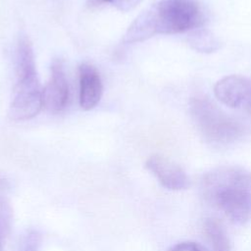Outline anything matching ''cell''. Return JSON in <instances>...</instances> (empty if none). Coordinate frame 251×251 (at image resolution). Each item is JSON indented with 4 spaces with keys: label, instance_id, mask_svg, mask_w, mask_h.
<instances>
[{
    "label": "cell",
    "instance_id": "obj_9",
    "mask_svg": "<svg viewBox=\"0 0 251 251\" xmlns=\"http://www.w3.org/2000/svg\"><path fill=\"white\" fill-rule=\"evenodd\" d=\"M204 233L215 251H230V243L225 227L217 219H207L203 226Z\"/></svg>",
    "mask_w": 251,
    "mask_h": 251
},
{
    "label": "cell",
    "instance_id": "obj_3",
    "mask_svg": "<svg viewBox=\"0 0 251 251\" xmlns=\"http://www.w3.org/2000/svg\"><path fill=\"white\" fill-rule=\"evenodd\" d=\"M15 58L17 80L8 109V117L12 121H26L40 112L43 102L33 48L25 34L19 36Z\"/></svg>",
    "mask_w": 251,
    "mask_h": 251
},
{
    "label": "cell",
    "instance_id": "obj_11",
    "mask_svg": "<svg viewBox=\"0 0 251 251\" xmlns=\"http://www.w3.org/2000/svg\"><path fill=\"white\" fill-rule=\"evenodd\" d=\"M13 225V208L10 202L0 197V239L6 237L12 228Z\"/></svg>",
    "mask_w": 251,
    "mask_h": 251
},
{
    "label": "cell",
    "instance_id": "obj_14",
    "mask_svg": "<svg viewBox=\"0 0 251 251\" xmlns=\"http://www.w3.org/2000/svg\"><path fill=\"white\" fill-rule=\"evenodd\" d=\"M168 251H207L202 245L194 241H182L171 246Z\"/></svg>",
    "mask_w": 251,
    "mask_h": 251
},
{
    "label": "cell",
    "instance_id": "obj_8",
    "mask_svg": "<svg viewBox=\"0 0 251 251\" xmlns=\"http://www.w3.org/2000/svg\"><path fill=\"white\" fill-rule=\"evenodd\" d=\"M79 106L84 111L92 110L100 102L103 83L97 69L88 63L78 66Z\"/></svg>",
    "mask_w": 251,
    "mask_h": 251
},
{
    "label": "cell",
    "instance_id": "obj_10",
    "mask_svg": "<svg viewBox=\"0 0 251 251\" xmlns=\"http://www.w3.org/2000/svg\"><path fill=\"white\" fill-rule=\"evenodd\" d=\"M187 42L193 50L200 53H213L221 47L219 39L208 29L192 30L187 37Z\"/></svg>",
    "mask_w": 251,
    "mask_h": 251
},
{
    "label": "cell",
    "instance_id": "obj_15",
    "mask_svg": "<svg viewBox=\"0 0 251 251\" xmlns=\"http://www.w3.org/2000/svg\"><path fill=\"white\" fill-rule=\"evenodd\" d=\"M7 186H8V181L3 176H0V189H3Z\"/></svg>",
    "mask_w": 251,
    "mask_h": 251
},
{
    "label": "cell",
    "instance_id": "obj_4",
    "mask_svg": "<svg viewBox=\"0 0 251 251\" xmlns=\"http://www.w3.org/2000/svg\"><path fill=\"white\" fill-rule=\"evenodd\" d=\"M188 110L200 134L212 144H232L245 136L249 130L243 121L228 115L206 96L192 97Z\"/></svg>",
    "mask_w": 251,
    "mask_h": 251
},
{
    "label": "cell",
    "instance_id": "obj_16",
    "mask_svg": "<svg viewBox=\"0 0 251 251\" xmlns=\"http://www.w3.org/2000/svg\"><path fill=\"white\" fill-rule=\"evenodd\" d=\"M0 251H2V244H1V239H0Z\"/></svg>",
    "mask_w": 251,
    "mask_h": 251
},
{
    "label": "cell",
    "instance_id": "obj_13",
    "mask_svg": "<svg viewBox=\"0 0 251 251\" xmlns=\"http://www.w3.org/2000/svg\"><path fill=\"white\" fill-rule=\"evenodd\" d=\"M41 234L37 230L27 231L22 238L19 251H39Z\"/></svg>",
    "mask_w": 251,
    "mask_h": 251
},
{
    "label": "cell",
    "instance_id": "obj_5",
    "mask_svg": "<svg viewBox=\"0 0 251 251\" xmlns=\"http://www.w3.org/2000/svg\"><path fill=\"white\" fill-rule=\"evenodd\" d=\"M214 94L227 107L251 116V78L238 75L224 76L216 82Z\"/></svg>",
    "mask_w": 251,
    "mask_h": 251
},
{
    "label": "cell",
    "instance_id": "obj_12",
    "mask_svg": "<svg viewBox=\"0 0 251 251\" xmlns=\"http://www.w3.org/2000/svg\"><path fill=\"white\" fill-rule=\"evenodd\" d=\"M141 0H87L86 5L89 8H95L102 5H111L121 12H129L135 9Z\"/></svg>",
    "mask_w": 251,
    "mask_h": 251
},
{
    "label": "cell",
    "instance_id": "obj_6",
    "mask_svg": "<svg viewBox=\"0 0 251 251\" xmlns=\"http://www.w3.org/2000/svg\"><path fill=\"white\" fill-rule=\"evenodd\" d=\"M69 100V85L66 77L64 63L61 59L53 60L50 78L42 89L43 107L50 113L62 112Z\"/></svg>",
    "mask_w": 251,
    "mask_h": 251
},
{
    "label": "cell",
    "instance_id": "obj_2",
    "mask_svg": "<svg viewBox=\"0 0 251 251\" xmlns=\"http://www.w3.org/2000/svg\"><path fill=\"white\" fill-rule=\"evenodd\" d=\"M201 190L205 200L232 223L242 225L251 219V173L245 169H213L203 176Z\"/></svg>",
    "mask_w": 251,
    "mask_h": 251
},
{
    "label": "cell",
    "instance_id": "obj_1",
    "mask_svg": "<svg viewBox=\"0 0 251 251\" xmlns=\"http://www.w3.org/2000/svg\"><path fill=\"white\" fill-rule=\"evenodd\" d=\"M205 13L197 0H158L139 14L126 29L123 42H142L158 34H177L200 28Z\"/></svg>",
    "mask_w": 251,
    "mask_h": 251
},
{
    "label": "cell",
    "instance_id": "obj_7",
    "mask_svg": "<svg viewBox=\"0 0 251 251\" xmlns=\"http://www.w3.org/2000/svg\"><path fill=\"white\" fill-rule=\"evenodd\" d=\"M145 167L167 189L183 190L190 186V180L185 171L163 155H151L146 160Z\"/></svg>",
    "mask_w": 251,
    "mask_h": 251
}]
</instances>
